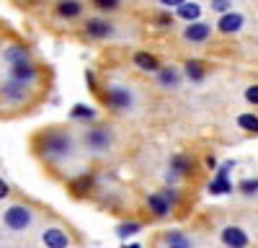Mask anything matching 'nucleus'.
I'll list each match as a JSON object with an SVG mask.
<instances>
[{"mask_svg":"<svg viewBox=\"0 0 258 248\" xmlns=\"http://www.w3.org/2000/svg\"><path fill=\"white\" fill-rule=\"evenodd\" d=\"M186 75H188L191 80H202V78H204L202 62H199V59H188V62H186Z\"/></svg>","mask_w":258,"mask_h":248,"instance_id":"17","label":"nucleus"},{"mask_svg":"<svg viewBox=\"0 0 258 248\" xmlns=\"http://www.w3.org/2000/svg\"><path fill=\"white\" fill-rule=\"evenodd\" d=\"M6 197H8V183L0 178V199H6Z\"/></svg>","mask_w":258,"mask_h":248,"instance_id":"30","label":"nucleus"},{"mask_svg":"<svg viewBox=\"0 0 258 248\" xmlns=\"http://www.w3.org/2000/svg\"><path fill=\"white\" fill-rule=\"evenodd\" d=\"M85 140H88V148H91V150H109V145H111V132L103 130V127H98V130H91Z\"/></svg>","mask_w":258,"mask_h":248,"instance_id":"3","label":"nucleus"},{"mask_svg":"<svg viewBox=\"0 0 258 248\" xmlns=\"http://www.w3.org/2000/svg\"><path fill=\"white\" fill-rule=\"evenodd\" d=\"M3 93H6V98H11V101H24V98H26V86H24V83L11 80V83H6V86H3Z\"/></svg>","mask_w":258,"mask_h":248,"instance_id":"10","label":"nucleus"},{"mask_svg":"<svg viewBox=\"0 0 258 248\" xmlns=\"http://www.w3.org/2000/svg\"><path fill=\"white\" fill-rule=\"evenodd\" d=\"M238 121H240V127H243V130H250V132L258 130V119H255V114H243Z\"/></svg>","mask_w":258,"mask_h":248,"instance_id":"21","label":"nucleus"},{"mask_svg":"<svg viewBox=\"0 0 258 248\" xmlns=\"http://www.w3.org/2000/svg\"><path fill=\"white\" fill-rule=\"evenodd\" d=\"M31 220H34V215H31L29 207H24V204L8 207L6 215H3V222H6V227H11V230H26V227L31 225Z\"/></svg>","mask_w":258,"mask_h":248,"instance_id":"1","label":"nucleus"},{"mask_svg":"<svg viewBox=\"0 0 258 248\" xmlns=\"http://www.w3.org/2000/svg\"><path fill=\"white\" fill-rule=\"evenodd\" d=\"M3 57L8 62H13V65H21V62H29V49L26 47H8L3 52Z\"/></svg>","mask_w":258,"mask_h":248,"instance_id":"11","label":"nucleus"},{"mask_svg":"<svg viewBox=\"0 0 258 248\" xmlns=\"http://www.w3.org/2000/svg\"><path fill=\"white\" fill-rule=\"evenodd\" d=\"M59 16H78L80 13V3H59Z\"/></svg>","mask_w":258,"mask_h":248,"instance_id":"24","label":"nucleus"},{"mask_svg":"<svg viewBox=\"0 0 258 248\" xmlns=\"http://www.w3.org/2000/svg\"><path fill=\"white\" fill-rule=\"evenodd\" d=\"M11 75H13L16 83H24V86H26V80H34L36 78V68L29 65V62H21V65H13Z\"/></svg>","mask_w":258,"mask_h":248,"instance_id":"8","label":"nucleus"},{"mask_svg":"<svg viewBox=\"0 0 258 248\" xmlns=\"http://www.w3.org/2000/svg\"><path fill=\"white\" fill-rule=\"evenodd\" d=\"M173 171H176V173L191 171V160H188L186 155H173Z\"/></svg>","mask_w":258,"mask_h":248,"instance_id":"19","label":"nucleus"},{"mask_svg":"<svg viewBox=\"0 0 258 248\" xmlns=\"http://www.w3.org/2000/svg\"><path fill=\"white\" fill-rule=\"evenodd\" d=\"M41 145H44V155H49V158H54V155H64V153H70V148H73L70 137H68V135H62V132H52V135H47Z\"/></svg>","mask_w":258,"mask_h":248,"instance_id":"2","label":"nucleus"},{"mask_svg":"<svg viewBox=\"0 0 258 248\" xmlns=\"http://www.w3.org/2000/svg\"><path fill=\"white\" fill-rule=\"evenodd\" d=\"M209 192H212V194H227V192H232V186H230L227 178H220V176H217V178L209 183Z\"/></svg>","mask_w":258,"mask_h":248,"instance_id":"18","label":"nucleus"},{"mask_svg":"<svg viewBox=\"0 0 258 248\" xmlns=\"http://www.w3.org/2000/svg\"><path fill=\"white\" fill-rule=\"evenodd\" d=\"M255 189H258V181H255V178H245V181L240 183V192H243V194H255Z\"/></svg>","mask_w":258,"mask_h":248,"instance_id":"25","label":"nucleus"},{"mask_svg":"<svg viewBox=\"0 0 258 248\" xmlns=\"http://www.w3.org/2000/svg\"><path fill=\"white\" fill-rule=\"evenodd\" d=\"M209 34H212V26L202 24V21H194V24H188L186 31H183V36L188 41H204V39H209Z\"/></svg>","mask_w":258,"mask_h":248,"instance_id":"6","label":"nucleus"},{"mask_svg":"<svg viewBox=\"0 0 258 248\" xmlns=\"http://www.w3.org/2000/svg\"><path fill=\"white\" fill-rule=\"evenodd\" d=\"M245 98H248L250 103H258V86H250V88L245 91Z\"/></svg>","mask_w":258,"mask_h":248,"instance_id":"27","label":"nucleus"},{"mask_svg":"<svg viewBox=\"0 0 258 248\" xmlns=\"http://www.w3.org/2000/svg\"><path fill=\"white\" fill-rule=\"evenodd\" d=\"M230 6H232V3H227V0H214V3H212V8H214V11H220V13H225Z\"/></svg>","mask_w":258,"mask_h":248,"instance_id":"28","label":"nucleus"},{"mask_svg":"<svg viewBox=\"0 0 258 248\" xmlns=\"http://www.w3.org/2000/svg\"><path fill=\"white\" fill-rule=\"evenodd\" d=\"M147 204H150V210H153L158 217H163V215H168V210L170 207L160 199V194H150V199H147Z\"/></svg>","mask_w":258,"mask_h":248,"instance_id":"16","label":"nucleus"},{"mask_svg":"<svg viewBox=\"0 0 258 248\" xmlns=\"http://www.w3.org/2000/svg\"><path fill=\"white\" fill-rule=\"evenodd\" d=\"M222 243L227 245V248H245L248 245V235L240 230V227H225L222 230Z\"/></svg>","mask_w":258,"mask_h":248,"instance_id":"5","label":"nucleus"},{"mask_svg":"<svg viewBox=\"0 0 258 248\" xmlns=\"http://www.w3.org/2000/svg\"><path fill=\"white\" fill-rule=\"evenodd\" d=\"M124 248H142V245H124Z\"/></svg>","mask_w":258,"mask_h":248,"instance_id":"31","label":"nucleus"},{"mask_svg":"<svg viewBox=\"0 0 258 248\" xmlns=\"http://www.w3.org/2000/svg\"><path fill=\"white\" fill-rule=\"evenodd\" d=\"M199 13H202V8H199L197 3H186V0H183V3L178 6V16H181V18H186L188 24H194V21L199 18Z\"/></svg>","mask_w":258,"mask_h":248,"instance_id":"14","label":"nucleus"},{"mask_svg":"<svg viewBox=\"0 0 258 248\" xmlns=\"http://www.w3.org/2000/svg\"><path fill=\"white\" fill-rule=\"evenodd\" d=\"M140 230V222H124V225H119L116 227V233L121 235V238H126V235H135Z\"/></svg>","mask_w":258,"mask_h":248,"instance_id":"22","label":"nucleus"},{"mask_svg":"<svg viewBox=\"0 0 258 248\" xmlns=\"http://www.w3.org/2000/svg\"><path fill=\"white\" fill-rule=\"evenodd\" d=\"M168 245H181V248H191L188 238L183 233H168Z\"/></svg>","mask_w":258,"mask_h":248,"instance_id":"20","label":"nucleus"},{"mask_svg":"<svg viewBox=\"0 0 258 248\" xmlns=\"http://www.w3.org/2000/svg\"><path fill=\"white\" fill-rule=\"evenodd\" d=\"M85 31H88L91 36H98L101 39V36H109L111 34V26L106 24V21H98L96 18V21H88V24H85Z\"/></svg>","mask_w":258,"mask_h":248,"instance_id":"12","label":"nucleus"},{"mask_svg":"<svg viewBox=\"0 0 258 248\" xmlns=\"http://www.w3.org/2000/svg\"><path fill=\"white\" fill-rule=\"evenodd\" d=\"M170 248H181V245H170Z\"/></svg>","mask_w":258,"mask_h":248,"instance_id":"32","label":"nucleus"},{"mask_svg":"<svg viewBox=\"0 0 258 248\" xmlns=\"http://www.w3.org/2000/svg\"><path fill=\"white\" fill-rule=\"evenodd\" d=\"M73 116H75V119H85V116L91 119V116H96V111H93L91 106H85V103H78V106L73 109Z\"/></svg>","mask_w":258,"mask_h":248,"instance_id":"23","label":"nucleus"},{"mask_svg":"<svg viewBox=\"0 0 258 248\" xmlns=\"http://www.w3.org/2000/svg\"><path fill=\"white\" fill-rule=\"evenodd\" d=\"M135 65L140 68V70H158V59L153 57V54H147V52H137L135 54Z\"/></svg>","mask_w":258,"mask_h":248,"instance_id":"13","label":"nucleus"},{"mask_svg":"<svg viewBox=\"0 0 258 248\" xmlns=\"http://www.w3.org/2000/svg\"><path fill=\"white\" fill-rule=\"evenodd\" d=\"M160 199H163V202H165V204H168V207H170V204H173V202H176V199H178V194H176V192H173V189H165V192H163V194H160Z\"/></svg>","mask_w":258,"mask_h":248,"instance_id":"26","label":"nucleus"},{"mask_svg":"<svg viewBox=\"0 0 258 248\" xmlns=\"http://www.w3.org/2000/svg\"><path fill=\"white\" fill-rule=\"evenodd\" d=\"M178 73L173 70V68H165L163 73H160V86L163 88H178Z\"/></svg>","mask_w":258,"mask_h":248,"instance_id":"15","label":"nucleus"},{"mask_svg":"<svg viewBox=\"0 0 258 248\" xmlns=\"http://www.w3.org/2000/svg\"><path fill=\"white\" fill-rule=\"evenodd\" d=\"M106 101H109L114 109H126L129 103H132V96H129V91H124V88H109Z\"/></svg>","mask_w":258,"mask_h":248,"instance_id":"7","label":"nucleus"},{"mask_svg":"<svg viewBox=\"0 0 258 248\" xmlns=\"http://www.w3.org/2000/svg\"><path fill=\"white\" fill-rule=\"evenodd\" d=\"M41 240H44L47 248H68V233L62 227H47L41 233Z\"/></svg>","mask_w":258,"mask_h":248,"instance_id":"4","label":"nucleus"},{"mask_svg":"<svg viewBox=\"0 0 258 248\" xmlns=\"http://www.w3.org/2000/svg\"><path fill=\"white\" fill-rule=\"evenodd\" d=\"M240 26H243V16L240 13H225L222 21H220V31H225V34L240 31Z\"/></svg>","mask_w":258,"mask_h":248,"instance_id":"9","label":"nucleus"},{"mask_svg":"<svg viewBox=\"0 0 258 248\" xmlns=\"http://www.w3.org/2000/svg\"><path fill=\"white\" fill-rule=\"evenodd\" d=\"M96 6H98V8H103V11H111V8H116L119 3H116V0H98Z\"/></svg>","mask_w":258,"mask_h":248,"instance_id":"29","label":"nucleus"}]
</instances>
